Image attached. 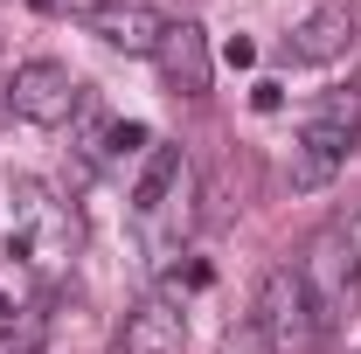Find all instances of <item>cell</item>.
<instances>
[{
	"label": "cell",
	"instance_id": "cell-1",
	"mask_svg": "<svg viewBox=\"0 0 361 354\" xmlns=\"http://www.w3.org/2000/svg\"><path fill=\"white\" fill-rule=\"evenodd\" d=\"M355 133H361V90H326L306 118V133H299V146H292V188L299 195L334 188L348 153H355Z\"/></svg>",
	"mask_w": 361,
	"mask_h": 354
},
{
	"label": "cell",
	"instance_id": "cell-2",
	"mask_svg": "<svg viewBox=\"0 0 361 354\" xmlns=\"http://www.w3.org/2000/svg\"><path fill=\"white\" fill-rule=\"evenodd\" d=\"M299 278H306V299H313V326L334 334L348 306H355V278H361V257H355V236L348 229H319L299 257Z\"/></svg>",
	"mask_w": 361,
	"mask_h": 354
},
{
	"label": "cell",
	"instance_id": "cell-3",
	"mask_svg": "<svg viewBox=\"0 0 361 354\" xmlns=\"http://www.w3.org/2000/svg\"><path fill=\"white\" fill-rule=\"evenodd\" d=\"M250 319H257L271 341H278V354H285V348H306V341H319V326H313V299H306V278H299V264L264 271Z\"/></svg>",
	"mask_w": 361,
	"mask_h": 354
},
{
	"label": "cell",
	"instance_id": "cell-4",
	"mask_svg": "<svg viewBox=\"0 0 361 354\" xmlns=\"http://www.w3.org/2000/svg\"><path fill=\"white\" fill-rule=\"evenodd\" d=\"M7 104H14V118H28V126H70L77 104H84V84H77L63 63H21L14 84H7Z\"/></svg>",
	"mask_w": 361,
	"mask_h": 354
},
{
	"label": "cell",
	"instance_id": "cell-5",
	"mask_svg": "<svg viewBox=\"0 0 361 354\" xmlns=\"http://www.w3.org/2000/svg\"><path fill=\"white\" fill-rule=\"evenodd\" d=\"M84 28L118 56H153L167 35V14L146 7V0H97V7H84Z\"/></svg>",
	"mask_w": 361,
	"mask_h": 354
},
{
	"label": "cell",
	"instance_id": "cell-6",
	"mask_svg": "<svg viewBox=\"0 0 361 354\" xmlns=\"http://www.w3.org/2000/svg\"><path fill=\"white\" fill-rule=\"evenodd\" d=\"M160 77L180 90V97H202L209 77H216V56H209V35H202V21H167V35H160Z\"/></svg>",
	"mask_w": 361,
	"mask_h": 354
},
{
	"label": "cell",
	"instance_id": "cell-7",
	"mask_svg": "<svg viewBox=\"0 0 361 354\" xmlns=\"http://www.w3.org/2000/svg\"><path fill=\"white\" fill-rule=\"evenodd\" d=\"M348 49H355V14L348 7H319V14H306L285 35V56L292 63H341Z\"/></svg>",
	"mask_w": 361,
	"mask_h": 354
},
{
	"label": "cell",
	"instance_id": "cell-8",
	"mask_svg": "<svg viewBox=\"0 0 361 354\" xmlns=\"http://www.w3.org/2000/svg\"><path fill=\"white\" fill-rule=\"evenodd\" d=\"M111 354H180V312L167 299H146L118 319L111 334Z\"/></svg>",
	"mask_w": 361,
	"mask_h": 354
},
{
	"label": "cell",
	"instance_id": "cell-9",
	"mask_svg": "<svg viewBox=\"0 0 361 354\" xmlns=\"http://www.w3.org/2000/svg\"><path fill=\"white\" fill-rule=\"evenodd\" d=\"M180 181H188V153H180V146H146V167H139V181H133V209L139 216H160L180 195Z\"/></svg>",
	"mask_w": 361,
	"mask_h": 354
},
{
	"label": "cell",
	"instance_id": "cell-10",
	"mask_svg": "<svg viewBox=\"0 0 361 354\" xmlns=\"http://www.w3.org/2000/svg\"><path fill=\"white\" fill-rule=\"evenodd\" d=\"M21 222H49V195L35 188V181H21ZM28 250H35V236L14 229V236H7V257H28Z\"/></svg>",
	"mask_w": 361,
	"mask_h": 354
},
{
	"label": "cell",
	"instance_id": "cell-11",
	"mask_svg": "<svg viewBox=\"0 0 361 354\" xmlns=\"http://www.w3.org/2000/svg\"><path fill=\"white\" fill-rule=\"evenodd\" d=\"M223 354H278V341L243 312V319H229V326H223Z\"/></svg>",
	"mask_w": 361,
	"mask_h": 354
},
{
	"label": "cell",
	"instance_id": "cell-12",
	"mask_svg": "<svg viewBox=\"0 0 361 354\" xmlns=\"http://www.w3.org/2000/svg\"><path fill=\"white\" fill-rule=\"evenodd\" d=\"M153 139H146V126L139 118H118V126H104V146L97 153H111V160H126V153H146Z\"/></svg>",
	"mask_w": 361,
	"mask_h": 354
},
{
	"label": "cell",
	"instance_id": "cell-13",
	"mask_svg": "<svg viewBox=\"0 0 361 354\" xmlns=\"http://www.w3.org/2000/svg\"><path fill=\"white\" fill-rule=\"evenodd\" d=\"M223 63H229V70H250V63H257V42H250V35H229Z\"/></svg>",
	"mask_w": 361,
	"mask_h": 354
},
{
	"label": "cell",
	"instance_id": "cell-14",
	"mask_svg": "<svg viewBox=\"0 0 361 354\" xmlns=\"http://www.w3.org/2000/svg\"><path fill=\"white\" fill-rule=\"evenodd\" d=\"M250 104H257V111H278V104H285V90L264 77V84H250Z\"/></svg>",
	"mask_w": 361,
	"mask_h": 354
},
{
	"label": "cell",
	"instance_id": "cell-15",
	"mask_svg": "<svg viewBox=\"0 0 361 354\" xmlns=\"http://www.w3.org/2000/svg\"><path fill=\"white\" fill-rule=\"evenodd\" d=\"M28 7H56V0H28Z\"/></svg>",
	"mask_w": 361,
	"mask_h": 354
}]
</instances>
